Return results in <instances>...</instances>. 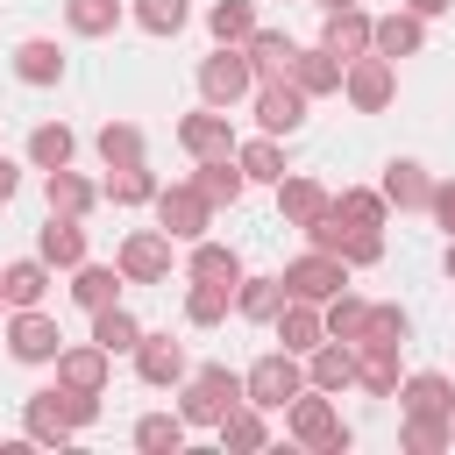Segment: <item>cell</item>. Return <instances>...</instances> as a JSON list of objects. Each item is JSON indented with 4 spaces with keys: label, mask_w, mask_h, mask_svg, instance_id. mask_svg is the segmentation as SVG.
<instances>
[{
    "label": "cell",
    "mask_w": 455,
    "mask_h": 455,
    "mask_svg": "<svg viewBox=\"0 0 455 455\" xmlns=\"http://www.w3.org/2000/svg\"><path fill=\"white\" fill-rule=\"evenodd\" d=\"M92 412H100V391H71V384L28 391V434L36 441H71L78 427H92Z\"/></svg>",
    "instance_id": "6da1fadb"
},
{
    "label": "cell",
    "mask_w": 455,
    "mask_h": 455,
    "mask_svg": "<svg viewBox=\"0 0 455 455\" xmlns=\"http://www.w3.org/2000/svg\"><path fill=\"white\" fill-rule=\"evenodd\" d=\"M235 405H242V377H235L228 363H206V370L185 384V405H178V419H185V427H220Z\"/></svg>",
    "instance_id": "7a4b0ae2"
},
{
    "label": "cell",
    "mask_w": 455,
    "mask_h": 455,
    "mask_svg": "<svg viewBox=\"0 0 455 455\" xmlns=\"http://www.w3.org/2000/svg\"><path fill=\"white\" fill-rule=\"evenodd\" d=\"M299 391H306V370L291 363V348H270V355H256V370L242 377V398H249L256 412H284Z\"/></svg>",
    "instance_id": "3957f363"
},
{
    "label": "cell",
    "mask_w": 455,
    "mask_h": 455,
    "mask_svg": "<svg viewBox=\"0 0 455 455\" xmlns=\"http://www.w3.org/2000/svg\"><path fill=\"white\" fill-rule=\"evenodd\" d=\"M341 92H348V107H355V114H384V107H391V92H398L391 57H377V50L348 57V64H341Z\"/></svg>",
    "instance_id": "277c9868"
},
{
    "label": "cell",
    "mask_w": 455,
    "mask_h": 455,
    "mask_svg": "<svg viewBox=\"0 0 455 455\" xmlns=\"http://www.w3.org/2000/svg\"><path fill=\"white\" fill-rule=\"evenodd\" d=\"M57 348H64L57 320H50L43 306H14V320H7V355H14V363H57Z\"/></svg>",
    "instance_id": "5b68a950"
},
{
    "label": "cell",
    "mask_w": 455,
    "mask_h": 455,
    "mask_svg": "<svg viewBox=\"0 0 455 455\" xmlns=\"http://www.w3.org/2000/svg\"><path fill=\"white\" fill-rule=\"evenodd\" d=\"M199 92H206V107H228V100L256 92L249 50H228V43H220V57H206V64H199Z\"/></svg>",
    "instance_id": "8992f818"
},
{
    "label": "cell",
    "mask_w": 455,
    "mask_h": 455,
    "mask_svg": "<svg viewBox=\"0 0 455 455\" xmlns=\"http://www.w3.org/2000/svg\"><path fill=\"white\" fill-rule=\"evenodd\" d=\"M156 220H164V235H178V242H199L206 220H213V199H206L199 185H171V192H156Z\"/></svg>",
    "instance_id": "52a82bcc"
},
{
    "label": "cell",
    "mask_w": 455,
    "mask_h": 455,
    "mask_svg": "<svg viewBox=\"0 0 455 455\" xmlns=\"http://www.w3.org/2000/svg\"><path fill=\"white\" fill-rule=\"evenodd\" d=\"M341 284H348V263L334 249H313V256H299L284 270V299H334Z\"/></svg>",
    "instance_id": "ba28073f"
},
{
    "label": "cell",
    "mask_w": 455,
    "mask_h": 455,
    "mask_svg": "<svg viewBox=\"0 0 455 455\" xmlns=\"http://www.w3.org/2000/svg\"><path fill=\"white\" fill-rule=\"evenodd\" d=\"M291 441L341 455V448H348V427L334 419V405H327V398H291Z\"/></svg>",
    "instance_id": "9c48e42d"
},
{
    "label": "cell",
    "mask_w": 455,
    "mask_h": 455,
    "mask_svg": "<svg viewBox=\"0 0 455 455\" xmlns=\"http://www.w3.org/2000/svg\"><path fill=\"white\" fill-rule=\"evenodd\" d=\"M256 121H263V135H291L306 121V92L291 78H263L256 85Z\"/></svg>",
    "instance_id": "30bf717a"
},
{
    "label": "cell",
    "mask_w": 455,
    "mask_h": 455,
    "mask_svg": "<svg viewBox=\"0 0 455 455\" xmlns=\"http://www.w3.org/2000/svg\"><path fill=\"white\" fill-rule=\"evenodd\" d=\"M164 270H171V235H164V228H142V235H128V242H121V277L156 284Z\"/></svg>",
    "instance_id": "8fae6325"
},
{
    "label": "cell",
    "mask_w": 455,
    "mask_h": 455,
    "mask_svg": "<svg viewBox=\"0 0 455 455\" xmlns=\"http://www.w3.org/2000/svg\"><path fill=\"white\" fill-rule=\"evenodd\" d=\"M178 142H185V149H192L199 164H206V156H235L228 114H213V107H206V114H185V121H178Z\"/></svg>",
    "instance_id": "7c38bea8"
},
{
    "label": "cell",
    "mask_w": 455,
    "mask_h": 455,
    "mask_svg": "<svg viewBox=\"0 0 455 455\" xmlns=\"http://www.w3.org/2000/svg\"><path fill=\"white\" fill-rule=\"evenodd\" d=\"M36 256L78 270V263H85V228H78V213H50V228L36 235Z\"/></svg>",
    "instance_id": "4fadbf2b"
},
{
    "label": "cell",
    "mask_w": 455,
    "mask_h": 455,
    "mask_svg": "<svg viewBox=\"0 0 455 455\" xmlns=\"http://www.w3.org/2000/svg\"><path fill=\"white\" fill-rule=\"evenodd\" d=\"M320 50H334L341 64L363 57V50H370V14H363V7H327V36H320Z\"/></svg>",
    "instance_id": "5bb4252c"
},
{
    "label": "cell",
    "mask_w": 455,
    "mask_h": 455,
    "mask_svg": "<svg viewBox=\"0 0 455 455\" xmlns=\"http://www.w3.org/2000/svg\"><path fill=\"white\" fill-rule=\"evenodd\" d=\"M419 43H427V28H419V14H412V7H405V14L370 21V50H377V57H391V64H398V57H412Z\"/></svg>",
    "instance_id": "9a60e30c"
},
{
    "label": "cell",
    "mask_w": 455,
    "mask_h": 455,
    "mask_svg": "<svg viewBox=\"0 0 455 455\" xmlns=\"http://www.w3.org/2000/svg\"><path fill=\"white\" fill-rule=\"evenodd\" d=\"M135 370H142V384H178L185 377V348L171 334H142L135 341Z\"/></svg>",
    "instance_id": "2e32d148"
},
{
    "label": "cell",
    "mask_w": 455,
    "mask_h": 455,
    "mask_svg": "<svg viewBox=\"0 0 455 455\" xmlns=\"http://www.w3.org/2000/svg\"><path fill=\"white\" fill-rule=\"evenodd\" d=\"M107 348L100 341H85V348H57V384H71V391H100L107 384Z\"/></svg>",
    "instance_id": "e0dca14e"
},
{
    "label": "cell",
    "mask_w": 455,
    "mask_h": 455,
    "mask_svg": "<svg viewBox=\"0 0 455 455\" xmlns=\"http://www.w3.org/2000/svg\"><path fill=\"white\" fill-rule=\"evenodd\" d=\"M92 341H100L107 355H135V341H142V320H135V313L114 299V306H100V313H92Z\"/></svg>",
    "instance_id": "ac0fdd59"
},
{
    "label": "cell",
    "mask_w": 455,
    "mask_h": 455,
    "mask_svg": "<svg viewBox=\"0 0 455 455\" xmlns=\"http://www.w3.org/2000/svg\"><path fill=\"white\" fill-rule=\"evenodd\" d=\"M320 334H327V320L313 313V299H284L277 306V341L299 355V348H320Z\"/></svg>",
    "instance_id": "d6986e66"
},
{
    "label": "cell",
    "mask_w": 455,
    "mask_h": 455,
    "mask_svg": "<svg viewBox=\"0 0 455 455\" xmlns=\"http://www.w3.org/2000/svg\"><path fill=\"white\" fill-rule=\"evenodd\" d=\"M299 92H334L341 85V57L334 50H291V71H284Z\"/></svg>",
    "instance_id": "ffe728a7"
},
{
    "label": "cell",
    "mask_w": 455,
    "mask_h": 455,
    "mask_svg": "<svg viewBox=\"0 0 455 455\" xmlns=\"http://www.w3.org/2000/svg\"><path fill=\"white\" fill-rule=\"evenodd\" d=\"M0 291H7V306H43V291H50V263H43V256L7 263V270H0Z\"/></svg>",
    "instance_id": "44dd1931"
},
{
    "label": "cell",
    "mask_w": 455,
    "mask_h": 455,
    "mask_svg": "<svg viewBox=\"0 0 455 455\" xmlns=\"http://www.w3.org/2000/svg\"><path fill=\"white\" fill-rule=\"evenodd\" d=\"M398 398H405V412H434V419H448L455 384H448L441 370H419V377H405V384H398Z\"/></svg>",
    "instance_id": "7402d4cb"
},
{
    "label": "cell",
    "mask_w": 455,
    "mask_h": 455,
    "mask_svg": "<svg viewBox=\"0 0 455 455\" xmlns=\"http://www.w3.org/2000/svg\"><path fill=\"white\" fill-rule=\"evenodd\" d=\"M291 36H277V28H249V71L256 78H284L291 71Z\"/></svg>",
    "instance_id": "603a6c76"
},
{
    "label": "cell",
    "mask_w": 455,
    "mask_h": 455,
    "mask_svg": "<svg viewBox=\"0 0 455 455\" xmlns=\"http://www.w3.org/2000/svg\"><path fill=\"white\" fill-rule=\"evenodd\" d=\"M14 78H28V85H57V78H64V50L43 43V36H28V43L14 50Z\"/></svg>",
    "instance_id": "cb8c5ba5"
},
{
    "label": "cell",
    "mask_w": 455,
    "mask_h": 455,
    "mask_svg": "<svg viewBox=\"0 0 455 455\" xmlns=\"http://www.w3.org/2000/svg\"><path fill=\"white\" fill-rule=\"evenodd\" d=\"M277 206H284L291 228H313V220L327 213V192H320L313 178H277Z\"/></svg>",
    "instance_id": "d4e9b609"
},
{
    "label": "cell",
    "mask_w": 455,
    "mask_h": 455,
    "mask_svg": "<svg viewBox=\"0 0 455 455\" xmlns=\"http://www.w3.org/2000/svg\"><path fill=\"white\" fill-rule=\"evenodd\" d=\"M327 213H334V228H384V192L348 185V192H334V199H327Z\"/></svg>",
    "instance_id": "484cf974"
},
{
    "label": "cell",
    "mask_w": 455,
    "mask_h": 455,
    "mask_svg": "<svg viewBox=\"0 0 455 455\" xmlns=\"http://www.w3.org/2000/svg\"><path fill=\"white\" fill-rule=\"evenodd\" d=\"M121 284H128V277H121V263H114V270H107V263H78L71 299H78L85 313H100V306H114V299H121Z\"/></svg>",
    "instance_id": "4316f807"
},
{
    "label": "cell",
    "mask_w": 455,
    "mask_h": 455,
    "mask_svg": "<svg viewBox=\"0 0 455 455\" xmlns=\"http://www.w3.org/2000/svg\"><path fill=\"white\" fill-rule=\"evenodd\" d=\"M192 185H199V192H206V199H213V206H235V199H242V185H249V178H242V164H235V156H206V164H199V178H192Z\"/></svg>",
    "instance_id": "83f0119b"
},
{
    "label": "cell",
    "mask_w": 455,
    "mask_h": 455,
    "mask_svg": "<svg viewBox=\"0 0 455 455\" xmlns=\"http://www.w3.org/2000/svg\"><path fill=\"white\" fill-rule=\"evenodd\" d=\"M320 320H327V334H334V341H348V348H355V341H363V327H370V299H355V291L341 284V291H334V306H327Z\"/></svg>",
    "instance_id": "f1b7e54d"
},
{
    "label": "cell",
    "mask_w": 455,
    "mask_h": 455,
    "mask_svg": "<svg viewBox=\"0 0 455 455\" xmlns=\"http://www.w3.org/2000/svg\"><path fill=\"white\" fill-rule=\"evenodd\" d=\"M384 199H398V206H427V199H434V178H427L412 156H398V164L384 171Z\"/></svg>",
    "instance_id": "f546056e"
},
{
    "label": "cell",
    "mask_w": 455,
    "mask_h": 455,
    "mask_svg": "<svg viewBox=\"0 0 455 455\" xmlns=\"http://www.w3.org/2000/svg\"><path fill=\"white\" fill-rule=\"evenodd\" d=\"M192 277H199V284H242V256L220 249V242H199V249H192Z\"/></svg>",
    "instance_id": "4dcf8cb0"
},
{
    "label": "cell",
    "mask_w": 455,
    "mask_h": 455,
    "mask_svg": "<svg viewBox=\"0 0 455 455\" xmlns=\"http://www.w3.org/2000/svg\"><path fill=\"white\" fill-rule=\"evenodd\" d=\"M235 306H242L249 320H277V306H284V277H242V284H235Z\"/></svg>",
    "instance_id": "1f68e13d"
},
{
    "label": "cell",
    "mask_w": 455,
    "mask_h": 455,
    "mask_svg": "<svg viewBox=\"0 0 455 455\" xmlns=\"http://www.w3.org/2000/svg\"><path fill=\"white\" fill-rule=\"evenodd\" d=\"M313 391H341V384H355V348L341 341V348H313Z\"/></svg>",
    "instance_id": "d6a6232c"
},
{
    "label": "cell",
    "mask_w": 455,
    "mask_h": 455,
    "mask_svg": "<svg viewBox=\"0 0 455 455\" xmlns=\"http://www.w3.org/2000/svg\"><path fill=\"white\" fill-rule=\"evenodd\" d=\"M71 149H78V142H71V128H64V121H43V128L28 135V164H43V171L71 164Z\"/></svg>",
    "instance_id": "836d02e7"
},
{
    "label": "cell",
    "mask_w": 455,
    "mask_h": 455,
    "mask_svg": "<svg viewBox=\"0 0 455 455\" xmlns=\"http://www.w3.org/2000/svg\"><path fill=\"white\" fill-rule=\"evenodd\" d=\"M235 164H242V178H263V185H277V178H284V149H277V135L242 142V149H235Z\"/></svg>",
    "instance_id": "e575fe53"
},
{
    "label": "cell",
    "mask_w": 455,
    "mask_h": 455,
    "mask_svg": "<svg viewBox=\"0 0 455 455\" xmlns=\"http://www.w3.org/2000/svg\"><path fill=\"white\" fill-rule=\"evenodd\" d=\"M64 21H71L78 36H114V21H121V0H64Z\"/></svg>",
    "instance_id": "d590c367"
},
{
    "label": "cell",
    "mask_w": 455,
    "mask_h": 455,
    "mask_svg": "<svg viewBox=\"0 0 455 455\" xmlns=\"http://www.w3.org/2000/svg\"><path fill=\"white\" fill-rule=\"evenodd\" d=\"M107 199H114V206H142V199H156V178H149L142 164H114V178H107Z\"/></svg>",
    "instance_id": "8d00e7d4"
},
{
    "label": "cell",
    "mask_w": 455,
    "mask_h": 455,
    "mask_svg": "<svg viewBox=\"0 0 455 455\" xmlns=\"http://www.w3.org/2000/svg\"><path fill=\"white\" fill-rule=\"evenodd\" d=\"M43 192H50V213H85V206H92V185H85V178H71L64 164L43 178Z\"/></svg>",
    "instance_id": "74e56055"
},
{
    "label": "cell",
    "mask_w": 455,
    "mask_h": 455,
    "mask_svg": "<svg viewBox=\"0 0 455 455\" xmlns=\"http://www.w3.org/2000/svg\"><path fill=\"white\" fill-rule=\"evenodd\" d=\"M228 306H235V284H199V277H192V299H185V320H192V327H213Z\"/></svg>",
    "instance_id": "f35d334b"
},
{
    "label": "cell",
    "mask_w": 455,
    "mask_h": 455,
    "mask_svg": "<svg viewBox=\"0 0 455 455\" xmlns=\"http://www.w3.org/2000/svg\"><path fill=\"white\" fill-rule=\"evenodd\" d=\"M135 448H149V455H171V448H185V419H178V412H149V419L135 427Z\"/></svg>",
    "instance_id": "ab89813d"
},
{
    "label": "cell",
    "mask_w": 455,
    "mask_h": 455,
    "mask_svg": "<svg viewBox=\"0 0 455 455\" xmlns=\"http://www.w3.org/2000/svg\"><path fill=\"white\" fill-rule=\"evenodd\" d=\"M100 156H107V171H114V164H142V128L107 121V128H100Z\"/></svg>",
    "instance_id": "60d3db41"
},
{
    "label": "cell",
    "mask_w": 455,
    "mask_h": 455,
    "mask_svg": "<svg viewBox=\"0 0 455 455\" xmlns=\"http://www.w3.org/2000/svg\"><path fill=\"white\" fill-rule=\"evenodd\" d=\"M185 14H192L185 0H135V21H142L149 36H178V28H185Z\"/></svg>",
    "instance_id": "b9f144b4"
},
{
    "label": "cell",
    "mask_w": 455,
    "mask_h": 455,
    "mask_svg": "<svg viewBox=\"0 0 455 455\" xmlns=\"http://www.w3.org/2000/svg\"><path fill=\"white\" fill-rule=\"evenodd\" d=\"M206 21H213V36H220V43H249V28H256L249 0H220V7L206 14Z\"/></svg>",
    "instance_id": "7bdbcfd3"
},
{
    "label": "cell",
    "mask_w": 455,
    "mask_h": 455,
    "mask_svg": "<svg viewBox=\"0 0 455 455\" xmlns=\"http://www.w3.org/2000/svg\"><path fill=\"white\" fill-rule=\"evenodd\" d=\"M220 441H228V448H263V419H256V412H242V405H235V412H228V419H220Z\"/></svg>",
    "instance_id": "ee69618b"
},
{
    "label": "cell",
    "mask_w": 455,
    "mask_h": 455,
    "mask_svg": "<svg viewBox=\"0 0 455 455\" xmlns=\"http://www.w3.org/2000/svg\"><path fill=\"white\" fill-rule=\"evenodd\" d=\"M363 341H405V313H398V306H370ZM363 341H355V348H363Z\"/></svg>",
    "instance_id": "f6af8a7d"
},
{
    "label": "cell",
    "mask_w": 455,
    "mask_h": 455,
    "mask_svg": "<svg viewBox=\"0 0 455 455\" xmlns=\"http://www.w3.org/2000/svg\"><path fill=\"white\" fill-rule=\"evenodd\" d=\"M441 220H448V235H455V185H434V199H427Z\"/></svg>",
    "instance_id": "bcb514c9"
},
{
    "label": "cell",
    "mask_w": 455,
    "mask_h": 455,
    "mask_svg": "<svg viewBox=\"0 0 455 455\" xmlns=\"http://www.w3.org/2000/svg\"><path fill=\"white\" fill-rule=\"evenodd\" d=\"M14 185H21V171H14V164H7V156H0V206H7V199H14Z\"/></svg>",
    "instance_id": "7dc6e473"
},
{
    "label": "cell",
    "mask_w": 455,
    "mask_h": 455,
    "mask_svg": "<svg viewBox=\"0 0 455 455\" xmlns=\"http://www.w3.org/2000/svg\"><path fill=\"white\" fill-rule=\"evenodd\" d=\"M405 7H412L419 21H434V14H448V0H405Z\"/></svg>",
    "instance_id": "c3c4849f"
},
{
    "label": "cell",
    "mask_w": 455,
    "mask_h": 455,
    "mask_svg": "<svg viewBox=\"0 0 455 455\" xmlns=\"http://www.w3.org/2000/svg\"><path fill=\"white\" fill-rule=\"evenodd\" d=\"M320 7H355V0H320Z\"/></svg>",
    "instance_id": "681fc988"
},
{
    "label": "cell",
    "mask_w": 455,
    "mask_h": 455,
    "mask_svg": "<svg viewBox=\"0 0 455 455\" xmlns=\"http://www.w3.org/2000/svg\"><path fill=\"white\" fill-rule=\"evenodd\" d=\"M448 277H455V242H448Z\"/></svg>",
    "instance_id": "f907efd6"
},
{
    "label": "cell",
    "mask_w": 455,
    "mask_h": 455,
    "mask_svg": "<svg viewBox=\"0 0 455 455\" xmlns=\"http://www.w3.org/2000/svg\"><path fill=\"white\" fill-rule=\"evenodd\" d=\"M448 434H455V405H448Z\"/></svg>",
    "instance_id": "816d5d0a"
},
{
    "label": "cell",
    "mask_w": 455,
    "mask_h": 455,
    "mask_svg": "<svg viewBox=\"0 0 455 455\" xmlns=\"http://www.w3.org/2000/svg\"><path fill=\"white\" fill-rule=\"evenodd\" d=\"M0 306H7V291H0Z\"/></svg>",
    "instance_id": "f5cc1de1"
}]
</instances>
